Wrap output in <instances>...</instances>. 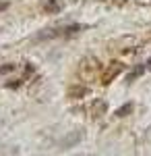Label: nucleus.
I'll return each mask as SVG.
<instances>
[{"label": "nucleus", "instance_id": "nucleus-1", "mask_svg": "<svg viewBox=\"0 0 151 156\" xmlns=\"http://www.w3.org/2000/svg\"><path fill=\"white\" fill-rule=\"evenodd\" d=\"M0 9H6V4H0Z\"/></svg>", "mask_w": 151, "mask_h": 156}]
</instances>
